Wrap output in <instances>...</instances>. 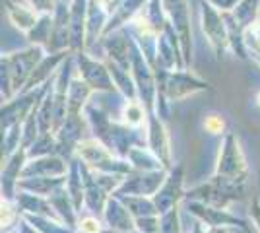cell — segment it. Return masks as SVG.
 <instances>
[{"mask_svg":"<svg viewBox=\"0 0 260 233\" xmlns=\"http://www.w3.org/2000/svg\"><path fill=\"white\" fill-rule=\"evenodd\" d=\"M45 55H47V51L43 47L31 45L29 49H23V51H18V53L2 56L0 82H2V97L4 99L10 101L14 93L23 91L35 66L41 62V58Z\"/></svg>","mask_w":260,"mask_h":233,"instance_id":"obj_1","label":"cell"},{"mask_svg":"<svg viewBox=\"0 0 260 233\" xmlns=\"http://www.w3.org/2000/svg\"><path fill=\"white\" fill-rule=\"evenodd\" d=\"M245 187H247V181H233V179L214 175L210 183L188 190L186 198L217 206V208H225L229 202L241 200L245 196Z\"/></svg>","mask_w":260,"mask_h":233,"instance_id":"obj_2","label":"cell"},{"mask_svg":"<svg viewBox=\"0 0 260 233\" xmlns=\"http://www.w3.org/2000/svg\"><path fill=\"white\" fill-rule=\"evenodd\" d=\"M159 76L161 78H157V93H163L167 97V101L186 99V97L194 95L198 91L210 89L208 82L200 80L194 74H190L186 68L175 70V72H169V70L161 68Z\"/></svg>","mask_w":260,"mask_h":233,"instance_id":"obj_3","label":"cell"},{"mask_svg":"<svg viewBox=\"0 0 260 233\" xmlns=\"http://www.w3.org/2000/svg\"><path fill=\"white\" fill-rule=\"evenodd\" d=\"M200 25H202L208 43L216 51L217 58H221V53L229 47V29L223 12L212 6L208 0H202L200 2Z\"/></svg>","mask_w":260,"mask_h":233,"instance_id":"obj_4","label":"cell"},{"mask_svg":"<svg viewBox=\"0 0 260 233\" xmlns=\"http://www.w3.org/2000/svg\"><path fill=\"white\" fill-rule=\"evenodd\" d=\"M216 175L233 179V181H247L249 165H247L245 154H243V150L239 146V140L235 138V134L228 132L225 138H223V146H221V152H219V157H217Z\"/></svg>","mask_w":260,"mask_h":233,"instance_id":"obj_5","label":"cell"},{"mask_svg":"<svg viewBox=\"0 0 260 233\" xmlns=\"http://www.w3.org/2000/svg\"><path fill=\"white\" fill-rule=\"evenodd\" d=\"M163 10L167 14V20L171 22L175 31L179 35L181 49H183L184 64L192 60V29H190V6L188 0H161Z\"/></svg>","mask_w":260,"mask_h":233,"instance_id":"obj_6","label":"cell"},{"mask_svg":"<svg viewBox=\"0 0 260 233\" xmlns=\"http://www.w3.org/2000/svg\"><path fill=\"white\" fill-rule=\"evenodd\" d=\"M167 179V169H155V171H140L138 175H132L122 181L119 189L115 190V196H153Z\"/></svg>","mask_w":260,"mask_h":233,"instance_id":"obj_7","label":"cell"},{"mask_svg":"<svg viewBox=\"0 0 260 233\" xmlns=\"http://www.w3.org/2000/svg\"><path fill=\"white\" fill-rule=\"evenodd\" d=\"M74 56H76L78 62V74L91 86L93 91H113V89H117L115 80L111 76L107 64H103L99 60H93L84 51H78Z\"/></svg>","mask_w":260,"mask_h":233,"instance_id":"obj_8","label":"cell"},{"mask_svg":"<svg viewBox=\"0 0 260 233\" xmlns=\"http://www.w3.org/2000/svg\"><path fill=\"white\" fill-rule=\"evenodd\" d=\"M103 41V49L107 53V58L120 64L126 70H132V45H134V37L130 35L128 27H120L111 34L101 37Z\"/></svg>","mask_w":260,"mask_h":233,"instance_id":"obj_9","label":"cell"},{"mask_svg":"<svg viewBox=\"0 0 260 233\" xmlns=\"http://www.w3.org/2000/svg\"><path fill=\"white\" fill-rule=\"evenodd\" d=\"M188 212L196 216L200 222H204L210 227H228V225H237L243 229H249V225L245 223V220H241L237 216H233L231 212L225 208H217V206H210L204 202H196L190 200L188 202Z\"/></svg>","mask_w":260,"mask_h":233,"instance_id":"obj_10","label":"cell"},{"mask_svg":"<svg viewBox=\"0 0 260 233\" xmlns=\"http://www.w3.org/2000/svg\"><path fill=\"white\" fill-rule=\"evenodd\" d=\"M184 196L186 194L183 192V167L179 165L177 169H171V173L167 175L161 189L153 194V202H155L159 214H165L175 206H179V202Z\"/></svg>","mask_w":260,"mask_h":233,"instance_id":"obj_11","label":"cell"},{"mask_svg":"<svg viewBox=\"0 0 260 233\" xmlns=\"http://www.w3.org/2000/svg\"><path fill=\"white\" fill-rule=\"evenodd\" d=\"M148 140H150V150L161 159L165 169H171V150H169V138L165 132L163 122L155 117L153 111H148Z\"/></svg>","mask_w":260,"mask_h":233,"instance_id":"obj_12","label":"cell"},{"mask_svg":"<svg viewBox=\"0 0 260 233\" xmlns=\"http://www.w3.org/2000/svg\"><path fill=\"white\" fill-rule=\"evenodd\" d=\"M70 167L64 163L62 157L58 155H43V157H35L23 167V177H66Z\"/></svg>","mask_w":260,"mask_h":233,"instance_id":"obj_13","label":"cell"},{"mask_svg":"<svg viewBox=\"0 0 260 233\" xmlns=\"http://www.w3.org/2000/svg\"><path fill=\"white\" fill-rule=\"evenodd\" d=\"M87 4L89 0H72L70 4V37L72 51H84L87 37Z\"/></svg>","mask_w":260,"mask_h":233,"instance_id":"obj_14","label":"cell"},{"mask_svg":"<svg viewBox=\"0 0 260 233\" xmlns=\"http://www.w3.org/2000/svg\"><path fill=\"white\" fill-rule=\"evenodd\" d=\"M103 214H105V220H107L111 229H119L124 233H134V229H136V220H132L134 216L124 206V202L117 196L107 200V206H105Z\"/></svg>","mask_w":260,"mask_h":233,"instance_id":"obj_15","label":"cell"},{"mask_svg":"<svg viewBox=\"0 0 260 233\" xmlns=\"http://www.w3.org/2000/svg\"><path fill=\"white\" fill-rule=\"evenodd\" d=\"M27 157V150L22 148V150H18L16 154H12L8 157V163H4L2 167V198H12V192H14V185H16V181L20 179L23 171V159Z\"/></svg>","mask_w":260,"mask_h":233,"instance_id":"obj_16","label":"cell"},{"mask_svg":"<svg viewBox=\"0 0 260 233\" xmlns=\"http://www.w3.org/2000/svg\"><path fill=\"white\" fill-rule=\"evenodd\" d=\"M4 6H6L8 20L14 23V27H18V29L23 31V34H27L33 25L37 23L39 16H41V14H37V12L33 10L29 4L25 6V4H20V2L6 0V2H4Z\"/></svg>","mask_w":260,"mask_h":233,"instance_id":"obj_17","label":"cell"},{"mask_svg":"<svg viewBox=\"0 0 260 233\" xmlns=\"http://www.w3.org/2000/svg\"><path fill=\"white\" fill-rule=\"evenodd\" d=\"M91 86L82 76H74L68 88V117H82V109L91 95Z\"/></svg>","mask_w":260,"mask_h":233,"instance_id":"obj_18","label":"cell"},{"mask_svg":"<svg viewBox=\"0 0 260 233\" xmlns=\"http://www.w3.org/2000/svg\"><path fill=\"white\" fill-rule=\"evenodd\" d=\"M146 4H148V0H122L119 4V8H117V12L111 16V20H109L103 35L111 34V31H115V29H120V27H126V25L132 22V18H134Z\"/></svg>","mask_w":260,"mask_h":233,"instance_id":"obj_19","label":"cell"},{"mask_svg":"<svg viewBox=\"0 0 260 233\" xmlns=\"http://www.w3.org/2000/svg\"><path fill=\"white\" fill-rule=\"evenodd\" d=\"M53 29H54L53 14H41L37 23L25 35H27V41L31 45L43 47L45 51H47V47L51 43V37H53Z\"/></svg>","mask_w":260,"mask_h":233,"instance_id":"obj_20","label":"cell"},{"mask_svg":"<svg viewBox=\"0 0 260 233\" xmlns=\"http://www.w3.org/2000/svg\"><path fill=\"white\" fill-rule=\"evenodd\" d=\"M258 10H260V0H241L237 6L233 8L231 18L235 20L239 29L247 31L252 23L258 20Z\"/></svg>","mask_w":260,"mask_h":233,"instance_id":"obj_21","label":"cell"},{"mask_svg":"<svg viewBox=\"0 0 260 233\" xmlns=\"http://www.w3.org/2000/svg\"><path fill=\"white\" fill-rule=\"evenodd\" d=\"M122 122L128 128H140L144 124V119H148V109L140 99H126L122 107Z\"/></svg>","mask_w":260,"mask_h":233,"instance_id":"obj_22","label":"cell"},{"mask_svg":"<svg viewBox=\"0 0 260 233\" xmlns=\"http://www.w3.org/2000/svg\"><path fill=\"white\" fill-rule=\"evenodd\" d=\"M54 152H58V142H54V138L51 132L41 134L29 148H27V155L29 157H43V155H53Z\"/></svg>","mask_w":260,"mask_h":233,"instance_id":"obj_23","label":"cell"},{"mask_svg":"<svg viewBox=\"0 0 260 233\" xmlns=\"http://www.w3.org/2000/svg\"><path fill=\"white\" fill-rule=\"evenodd\" d=\"M159 233H181V225H179V206H175V208H171L169 212L161 214Z\"/></svg>","mask_w":260,"mask_h":233,"instance_id":"obj_24","label":"cell"},{"mask_svg":"<svg viewBox=\"0 0 260 233\" xmlns=\"http://www.w3.org/2000/svg\"><path fill=\"white\" fill-rule=\"evenodd\" d=\"M204 130L210 134H228L225 132V119L217 113H210L204 119Z\"/></svg>","mask_w":260,"mask_h":233,"instance_id":"obj_25","label":"cell"},{"mask_svg":"<svg viewBox=\"0 0 260 233\" xmlns=\"http://www.w3.org/2000/svg\"><path fill=\"white\" fill-rule=\"evenodd\" d=\"M16 218H18V210L12 206V202L8 198H2V231L8 229Z\"/></svg>","mask_w":260,"mask_h":233,"instance_id":"obj_26","label":"cell"},{"mask_svg":"<svg viewBox=\"0 0 260 233\" xmlns=\"http://www.w3.org/2000/svg\"><path fill=\"white\" fill-rule=\"evenodd\" d=\"M245 43L247 49H260V20H256L245 31Z\"/></svg>","mask_w":260,"mask_h":233,"instance_id":"obj_27","label":"cell"},{"mask_svg":"<svg viewBox=\"0 0 260 233\" xmlns=\"http://www.w3.org/2000/svg\"><path fill=\"white\" fill-rule=\"evenodd\" d=\"M37 14H53L56 2L54 0H25Z\"/></svg>","mask_w":260,"mask_h":233,"instance_id":"obj_28","label":"cell"},{"mask_svg":"<svg viewBox=\"0 0 260 233\" xmlns=\"http://www.w3.org/2000/svg\"><path fill=\"white\" fill-rule=\"evenodd\" d=\"M80 231L82 233H101V223H99L98 218L89 216V218H84L80 222Z\"/></svg>","mask_w":260,"mask_h":233,"instance_id":"obj_29","label":"cell"},{"mask_svg":"<svg viewBox=\"0 0 260 233\" xmlns=\"http://www.w3.org/2000/svg\"><path fill=\"white\" fill-rule=\"evenodd\" d=\"M212 6H216L219 12H233V8L237 6L241 0H208Z\"/></svg>","mask_w":260,"mask_h":233,"instance_id":"obj_30","label":"cell"},{"mask_svg":"<svg viewBox=\"0 0 260 233\" xmlns=\"http://www.w3.org/2000/svg\"><path fill=\"white\" fill-rule=\"evenodd\" d=\"M202 225H204L202 222H196L190 233H228L225 231V227H210V229H204Z\"/></svg>","mask_w":260,"mask_h":233,"instance_id":"obj_31","label":"cell"},{"mask_svg":"<svg viewBox=\"0 0 260 233\" xmlns=\"http://www.w3.org/2000/svg\"><path fill=\"white\" fill-rule=\"evenodd\" d=\"M250 216H252V220L256 223V227L260 229V200L254 198L252 200V206H250Z\"/></svg>","mask_w":260,"mask_h":233,"instance_id":"obj_32","label":"cell"},{"mask_svg":"<svg viewBox=\"0 0 260 233\" xmlns=\"http://www.w3.org/2000/svg\"><path fill=\"white\" fill-rule=\"evenodd\" d=\"M256 103H258V107H260V93L256 95Z\"/></svg>","mask_w":260,"mask_h":233,"instance_id":"obj_33","label":"cell"},{"mask_svg":"<svg viewBox=\"0 0 260 233\" xmlns=\"http://www.w3.org/2000/svg\"><path fill=\"white\" fill-rule=\"evenodd\" d=\"M134 233H136V231H134ZM138 233H142V231H138Z\"/></svg>","mask_w":260,"mask_h":233,"instance_id":"obj_34","label":"cell"},{"mask_svg":"<svg viewBox=\"0 0 260 233\" xmlns=\"http://www.w3.org/2000/svg\"><path fill=\"white\" fill-rule=\"evenodd\" d=\"M54 2H58V0H54Z\"/></svg>","mask_w":260,"mask_h":233,"instance_id":"obj_35","label":"cell"},{"mask_svg":"<svg viewBox=\"0 0 260 233\" xmlns=\"http://www.w3.org/2000/svg\"><path fill=\"white\" fill-rule=\"evenodd\" d=\"M80 233H82V231H80Z\"/></svg>","mask_w":260,"mask_h":233,"instance_id":"obj_36","label":"cell"}]
</instances>
